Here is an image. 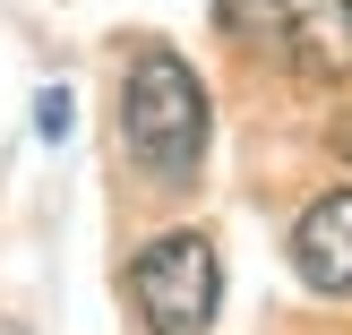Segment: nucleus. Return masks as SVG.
Instances as JSON below:
<instances>
[{"instance_id":"7ed1b4c3","label":"nucleus","mask_w":352,"mask_h":335,"mask_svg":"<svg viewBox=\"0 0 352 335\" xmlns=\"http://www.w3.org/2000/svg\"><path fill=\"white\" fill-rule=\"evenodd\" d=\"M120 292H129V310H138L146 335H206L215 327V301H223L215 241L206 233H155V241H138Z\"/></svg>"},{"instance_id":"f03ea898","label":"nucleus","mask_w":352,"mask_h":335,"mask_svg":"<svg viewBox=\"0 0 352 335\" xmlns=\"http://www.w3.org/2000/svg\"><path fill=\"white\" fill-rule=\"evenodd\" d=\"M215 26L301 86L352 78V0H215Z\"/></svg>"},{"instance_id":"f257e3e1","label":"nucleus","mask_w":352,"mask_h":335,"mask_svg":"<svg viewBox=\"0 0 352 335\" xmlns=\"http://www.w3.org/2000/svg\"><path fill=\"white\" fill-rule=\"evenodd\" d=\"M120 155L146 172L155 189H189L206 164V86L181 52L138 43L129 78H120Z\"/></svg>"},{"instance_id":"20e7f679","label":"nucleus","mask_w":352,"mask_h":335,"mask_svg":"<svg viewBox=\"0 0 352 335\" xmlns=\"http://www.w3.org/2000/svg\"><path fill=\"white\" fill-rule=\"evenodd\" d=\"M292 267H301L309 292H352V189H327L318 206H301L292 224Z\"/></svg>"},{"instance_id":"39448f33","label":"nucleus","mask_w":352,"mask_h":335,"mask_svg":"<svg viewBox=\"0 0 352 335\" xmlns=\"http://www.w3.org/2000/svg\"><path fill=\"white\" fill-rule=\"evenodd\" d=\"M327 147H336L344 164H352V112H336V129H327Z\"/></svg>"}]
</instances>
